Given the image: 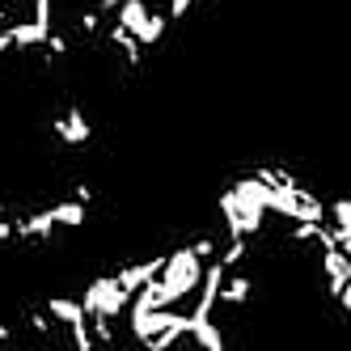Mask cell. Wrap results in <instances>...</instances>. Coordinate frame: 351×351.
<instances>
[{"instance_id": "obj_1", "label": "cell", "mask_w": 351, "mask_h": 351, "mask_svg": "<svg viewBox=\"0 0 351 351\" xmlns=\"http://www.w3.org/2000/svg\"><path fill=\"white\" fill-rule=\"evenodd\" d=\"M110 17L119 21V26H128L144 43V51H148V47H157L165 38V30H169V17L157 13V9H148V0H119V9Z\"/></svg>"}, {"instance_id": "obj_2", "label": "cell", "mask_w": 351, "mask_h": 351, "mask_svg": "<svg viewBox=\"0 0 351 351\" xmlns=\"http://www.w3.org/2000/svg\"><path fill=\"white\" fill-rule=\"evenodd\" d=\"M81 305H85V313H89V317H106V322H114V317L128 313L132 292H123L114 275H97V280H89V284H85Z\"/></svg>"}, {"instance_id": "obj_3", "label": "cell", "mask_w": 351, "mask_h": 351, "mask_svg": "<svg viewBox=\"0 0 351 351\" xmlns=\"http://www.w3.org/2000/svg\"><path fill=\"white\" fill-rule=\"evenodd\" d=\"M51 132H56L68 148H85V144L93 140V128H89V119H85L81 106H68L60 119H51Z\"/></svg>"}, {"instance_id": "obj_4", "label": "cell", "mask_w": 351, "mask_h": 351, "mask_svg": "<svg viewBox=\"0 0 351 351\" xmlns=\"http://www.w3.org/2000/svg\"><path fill=\"white\" fill-rule=\"evenodd\" d=\"M326 224H330V237L343 254L351 258V199H335V204H326Z\"/></svg>"}, {"instance_id": "obj_5", "label": "cell", "mask_w": 351, "mask_h": 351, "mask_svg": "<svg viewBox=\"0 0 351 351\" xmlns=\"http://www.w3.org/2000/svg\"><path fill=\"white\" fill-rule=\"evenodd\" d=\"M51 216H56V229H81L89 220V204H81V199H60V204H51Z\"/></svg>"}]
</instances>
